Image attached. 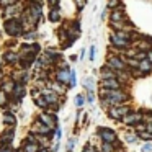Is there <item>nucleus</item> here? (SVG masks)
Returning <instances> with one entry per match:
<instances>
[{
  "label": "nucleus",
  "instance_id": "obj_1",
  "mask_svg": "<svg viewBox=\"0 0 152 152\" xmlns=\"http://www.w3.org/2000/svg\"><path fill=\"white\" fill-rule=\"evenodd\" d=\"M103 95H106L108 96V103H119V102H123V100H126V96L123 95V93H119L118 92V88H108V90H103Z\"/></svg>",
  "mask_w": 152,
  "mask_h": 152
},
{
  "label": "nucleus",
  "instance_id": "obj_2",
  "mask_svg": "<svg viewBox=\"0 0 152 152\" xmlns=\"http://www.w3.org/2000/svg\"><path fill=\"white\" fill-rule=\"evenodd\" d=\"M5 30H7L10 34H20L21 25H20V21H17V20H10V21L5 23Z\"/></svg>",
  "mask_w": 152,
  "mask_h": 152
},
{
  "label": "nucleus",
  "instance_id": "obj_3",
  "mask_svg": "<svg viewBox=\"0 0 152 152\" xmlns=\"http://www.w3.org/2000/svg\"><path fill=\"white\" fill-rule=\"evenodd\" d=\"M100 136L103 137V141H105V142H113L116 139L115 132L110 131V129H100Z\"/></svg>",
  "mask_w": 152,
  "mask_h": 152
},
{
  "label": "nucleus",
  "instance_id": "obj_4",
  "mask_svg": "<svg viewBox=\"0 0 152 152\" xmlns=\"http://www.w3.org/2000/svg\"><path fill=\"white\" fill-rule=\"evenodd\" d=\"M124 115H128V108H113V110H110V116L115 118V119H119Z\"/></svg>",
  "mask_w": 152,
  "mask_h": 152
},
{
  "label": "nucleus",
  "instance_id": "obj_5",
  "mask_svg": "<svg viewBox=\"0 0 152 152\" xmlns=\"http://www.w3.org/2000/svg\"><path fill=\"white\" fill-rule=\"evenodd\" d=\"M103 87H106V88H119V83L116 79H103Z\"/></svg>",
  "mask_w": 152,
  "mask_h": 152
},
{
  "label": "nucleus",
  "instance_id": "obj_6",
  "mask_svg": "<svg viewBox=\"0 0 152 152\" xmlns=\"http://www.w3.org/2000/svg\"><path fill=\"white\" fill-rule=\"evenodd\" d=\"M111 43L115 44V46H121V48L128 46V41L123 39V38H119L118 34H113V36H111Z\"/></svg>",
  "mask_w": 152,
  "mask_h": 152
},
{
  "label": "nucleus",
  "instance_id": "obj_7",
  "mask_svg": "<svg viewBox=\"0 0 152 152\" xmlns=\"http://www.w3.org/2000/svg\"><path fill=\"white\" fill-rule=\"evenodd\" d=\"M139 119H141V115H137V113L136 115H128V116L124 115V123H128V124H134Z\"/></svg>",
  "mask_w": 152,
  "mask_h": 152
},
{
  "label": "nucleus",
  "instance_id": "obj_8",
  "mask_svg": "<svg viewBox=\"0 0 152 152\" xmlns=\"http://www.w3.org/2000/svg\"><path fill=\"white\" fill-rule=\"evenodd\" d=\"M28 142H30V144H26V147H25V152H36V149H38V144L36 142L33 141V139H28Z\"/></svg>",
  "mask_w": 152,
  "mask_h": 152
},
{
  "label": "nucleus",
  "instance_id": "obj_9",
  "mask_svg": "<svg viewBox=\"0 0 152 152\" xmlns=\"http://www.w3.org/2000/svg\"><path fill=\"white\" fill-rule=\"evenodd\" d=\"M12 139H13V131H12V129H10V131H8V132H5V134L2 136V145H7L8 142L12 141Z\"/></svg>",
  "mask_w": 152,
  "mask_h": 152
},
{
  "label": "nucleus",
  "instance_id": "obj_10",
  "mask_svg": "<svg viewBox=\"0 0 152 152\" xmlns=\"http://www.w3.org/2000/svg\"><path fill=\"white\" fill-rule=\"evenodd\" d=\"M110 66L116 67V69H124V64H123L119 59H116V57H111V59H110Z\"/></svg>",
  "mask_w": 152,
  "mask_h": 152
},
{
  "label": "nucleus",
  "instance_id": "obj_11",
  "mask_svg": "<svg viewBox=\"0 0 152 152\" xmlns=\"http://www.w3.org/2000/svg\"><path fill=\"white\" fill-rule=\"evenodd\" d=\"M46 103H56L57 102V93H53V92H46Z\"/></svg>",
  "mask_w": 152,
  "mask_h": 152
},
{
  "label": "nucleus",
  "instance_id": "obj_12",
  "mask_svg": "<svg viewBox=\"0 0 152 152\" xmlns=\"http://www.w3.org/2000/svg\"><path fill=\"white\" fill-rule=\"evenodd\" d=\"M41 119H43V123H44V124H48V126H53L54 124V118H53V116H49V115H43V116H41Z\"/></svg>",
  "mask_w": 152,
  "mask_h": 152
},
{
  "label": "nucleus",
  "instance_id": "obj_13",
  "mask_svg": "<svg viewBox=\"0 0 152 152\" xmlns=\"http://www.w3.org/2000/svg\"><path fill=\"white\" fill-rule=\"evenodd\" d=\"M102 77H103V79H115V74H113L111 70H108V69H103Z\"/></svg>",
  "mask_w": 152,
  "mask_h": 152
},
{
  "label": "nucleus",
  "instance_id": "obj_14",
  "mask_svg": "<svg viewBox=\"0 0 152 152\" xmlns=\"http://www.w3.org/2000/svg\"><path fill=\"white\" fill-rule=\"evenodd\" d=\"M57 79H59V80H66V79H69V70H67V69L61 70V72L57 74Z\"/></svg>",
  "mask_w": 152,
  "mask_h": 152
},
{
  "label": "nucleus",
  "instance_id": "obj_15",
  "mask_svg": "<svg viewBox=\"0 0 152 152\" xmlns=\"http://www.w3.org/2000/svg\"><path fill=\"white\" fill-rule=\"evenodd\" d=\"M13 93H15V96H23V93H25L23 87H21V85H17V87H15V90H13Z\"/></svg>",
  "mask_w": 152,
  "mask_h": 152
},
{
  "label": "nucleus",
  "instance_id": "obj_16",
  "mask_svg": "<svg viewBox=\"0 0 152 152\" xmlns=\"http://www.w3.org/2000/svg\"><path fill=\"white\" fill-rule=\"evenodd\" d=\"M69 75H70V83H69V85L70 87H75V72H74V70H70Z\"/></svg>",
  "mask_w": 152,
  "mask_h": 152
},
{
  "label": "nucleus",
  "instance_id": "obj_17",
  "mask_svg": "<svg viewBox=\"0 0 152 152\" xmlns=\"http://www.w3.org/2000/svg\"><path fill=\"white\" fill-rule=\"evenodd\" d=\"M4 121H7L8 124H15V118H13V116H10V115H5L4 116Z\"/></svg>",
  "mask_w": 152,
  "mask_h": 152
},
{
  "label": "nucleus",
  "instance_id": "obj_18",
  "mask_svg": "<svg viewBox=\"0 0 152 152\" xmlns=\"http://www.w3.org/2000/svg\"><path fill=\"white\" fill-rule=\"evenodd\" d=\"M51 20H53V21L59 20V12H57V10H53V12H51Z\"/></svg>",
  "mask_w": 152,
  "mask_h": 152
},
{
  "label": "nucleus",
  "instance_id": "obj_19",
  "mask_svg": "<svg viewBox=\"0 0 152 152\" xmlns=\"http://www.w3.org/2000/svg\"><path fill=\"white\" fill-rule=\"evenodd\" d=\"M111 142H105L103 144V152H111Z\"/></svg>",
  "mask_w": 152,
  "mask_h": 152
},
{
  "label": "nucleus",
  "instance_id": "obj_20",
  "mask_svg": "<svg viewBox=\"0 0 152 152\" xmlns=\"http://www.w3.org/2000/svg\"><path fill=\"white\" fill-rule=\"evenodd\" d=\"M111 20L113 21H119L121 20V13H119V12H115V13L111 15Z\"/></svg>",
  "mask_w": 152,
  "mask_h": 152
},
{
  "label": "nucleus",
  "instance_id": "obj_21",
  "mask_svg": "<svg viewBox=\"0 0 152 152\" xmlns=\"http://www.w3.org/2000/svg\"><path fill=\"white\" fill-rule=\"evenodd\" d=\"M7 61L8 62H15V61H17V56H15L13 53H8L7 54Z\"/></svg>",
  "mask_w": 152,
  "mask_h": 152
},
{
  "label": "nucleus",
  "instance_id": "obj_22",
  "mask_svg": "<svg viewBox=\"0 0 152 152\" xmlns=\"http://www.w3.org/2000/svg\"><path fill=\"white\" fill-rule=\"evenodd\" d=\"M141 69L142 70H149V69H151V64L145 62V61H142V62H141Z\"/></svg>",
  "mask_w": 152,
  "mask_h": 152
},
{
  "label": "nucleus",
  "instance_id": "obj_23",
  "mask_svg": "<svg viewBox=\"0 0 152 152\" xmlns=\"http://www.w3.org/2000/svg\"><path fill=\"white\" fill-rule=\"evenodd\" d=\"M75 105H77V106H82V105H83V96H82V95H79V96L75 98Z\"/></svg>",
  "mask_w": 152,
  "mask_h": 152
},
{
  "label": "nucleus",
  "instance_id": "obj_24",
  "mask_svg": "<svg viewBox=\"0 0 152 152\" xmlns=\"http://www.w3.org/2000/svg\"><path fill=\"white\" fill-rule=\"evenodd\" d=\"M141 137H142V139H147V141H151V139H152V132H142Z\"/></svg>",
  "mask_w": 152,
  "mask_h": 152
},
{
  "label": "nucleus",
  "instance_id": "obj_25",
  "mask_svg": "<svg viewBox=\"0 0 152 152\" xmlns=\"http://www.w3.org/2000/svg\"><path fill=\"white\" fill-rule=\"evenodd\" d=\"M118 4H119V0H110V2H108V7L115 8V7H118Z\"/></svg>",
  "mask_w": 152,
  "mask_h": 152
},
{
  "label": "nucleus",
  "instance_id": "obj_26",
  "mask_svg": "<svg viewBox=\"0 0 152 152\" xmlns=\"http://www.w3.org/2000/svg\"><path fill=\"white\" fill-rule=\"evenodd\" d=\"M36 105H38V106H46L48 103H46V100H44V98H43V100H41V98H36Z\"/></svg>",
  "mask_w": 152,
  "mask_h": 152
},
{
  "label": "nucleus",
  "instance_id": "obj_27",
  "mask_svg": "<svg viewBox=\"0 0 152 152\" xmlns=\"http://www.w3.org/2000/svg\"><path fill=\"white\" fill-rule=\"evenodd\" d=\"M15 0H0V4L4 5V7H8V5H12Z\"/></svg>",
  "mask_w": 152,
  "mask_h": 152
},
{
  "label": "nucleus",
  "instance_id": "obj_28",
  "mask_svg": "<svg viewBox=\"0 0 152 152\" xmlns=\"http://www.w3.org/2000/svg\"><path fill=\"white\" fill-rule=\"evenodd\" d=\"M74 144H75V141H74V139H70V141L67 142V151H69V152L74 149Z\"/></svg>",
  "mask_w": 152,
  "mask_h": 152
},
{
  "label": "nucleus",
  "instance_id": "obj_29",
  "mask_svg": "<svg viewBox=\"0 0 152 152\" xmlns=\"http://www.w3.org/2000/svg\"><path fill=\"white\" fill-rule=\"evenodd\" d=\"M142 151H144V152H151L152 151V144H145L144 147H142Z\"/></svg>",
  "mask_w": 152,
  "mask_h": 152
},
{
  "label": "nucleus",
  "instance_id": "obj_30",
  "mask_svg": "<svg viewBox=\"0 0 152 152\" xmlns=\"http://www.w3.org/2000/svg\"><path fill=\"white\" fill-rule=\"evenodd\" d=\"M90 59H92V61L95 59V48H93V46L90 48Z\"/></svg>",
  "mask_w": 152,
  "mask_h": 152
},
{
  "label": "nucleus",
  "instance_id": "obj_31",
  "mask_svg": "<svg viewBox=\"0 0 152 152\" xmlns=\"http://www.w3.org/2000/svg\"><path fill=\"white\" fill-rule=\"evenodd\" d=\"M126 139H128V141H129V142H132V141H136V137H132V134H128V137H126Z\"/></svg>",
  "mask_w": 152,
  "mask_h": 152
},
{
  "label": "nucleus",
  "instance_id": "obj_32",
  "mask_svg": "<svg viewBox=\"0 0 152 152\" xmlns=\"http://www.w3.org/2000/svg\"><path fill=\"white\" fill-rule=\"evenodd\" d=\"M77 4H79V7H83L85 5V0H77Z\"/></svg>",
  "mask_w": 152,
  "mask_h": 152
},
{
  "label": "nucleus",
  "instance_id": "obj_33",
  "mask_svg": "<svg viewBox=\"0 0 152 152\" xmlns=\"http://www.w3.org/2000/svg\"><path fill=\"white\" fill-rule=\"evenodd\" d=\"M61 137V129H57V131H56V139H59Z\"/></svg>",
  "mask_w": 152,
  "mask_h": 152
},
{
  "label": "nucleus",
  "instance_id": "obj_34",
  "mask_svg": "<svg viewBox=\"0 0 152 152\" xmlns=\"http://www.w3.org/2000/svg\"><path fill=\"white\" fill-rule=\"evenodd\" d=\"M147 131H151V132H152V123H151V124L147 126Z\"/></svg>",
  "mask_w": 152,
  "mask_h": 152
},
{
  "label": "nucleus",
  "instance_id": "obj_35",
  "mask_svg": "<svg viewBox=\"0 0 152 152\" xmlns=\"http://www.w3.org/2000/svg\"><path fill=\"white\" fill-rule=\"evenodd\" d=\"M2 96H5V95H4V93H0V103L4 102V98H2Z\"/></svg>",
  "mask_w": 152,
  "mask_h": 152
},
{
  "label": "nucleus",
  "instance_id": "obj_36",
  "mask_svg": "<svg viewBox=\"0 0 152 152\" xmlns=\"http://www.w3.org/2000/svg\"><path fill=\"white\" fill-rule=\"evenodd\" d=\"M49 4H51V5H54V4H56V0H49Z\"/></svg>",
  "mask_w": 152,
  "mask_h": 152
},
{
  "label": "nucleus",
  "instance_id": "obj_37",
  "mask_svg": "<svg viewBox=\"0 0 152 152\" xmlns=\"http://www.w3.org/2000/svg\"><path fill=\"white\" fill-rule=\"evenodd\" d=\"M2 152H10V149H2Z\"/></svg>",
  "mask_w": 152,
  "mask_h": 152
},
{
  "label": "nucleus",
  "instance_id": "obj_38",
  "mask_svg": "<svg viewBox=\"0 0 152 152\" xmlns=\"http://www.w3.org/2000/svg\"><path fill=\"white\" fill-rule=\"evenodd\" d=\"M149 59H151V61H152V53H151V54H149Z\"/></svg>",
  "mask_w": 152,
  "mask_h": 152
},
{
  "label": "nucleus",
  "instance_id": "obj_39",
  "mask_svg": "<svg viewBox=\"0 0 152 152\" xmlns=\"http://www.w3.org/2000/svg\"><path fill=\"white\" fill-rule=\"evenodd\" d=\"M43 152H46V151H43Z\"/></svg>",
  "mask_w": 152,
  "mask_h": 152
}]
</instances>
